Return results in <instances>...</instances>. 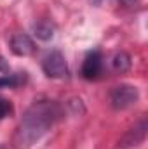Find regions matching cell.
I'll use <instances>...</instances> for the list:
<instances>
[{"instance_id": "9", "label": "cell", "mask_w": 148, "mask_h": 149, "mask_svg": "<svg viewBox=\"0 0 148 149\" xmlns=\"http://www.w3.org/2000/svg\"><path fill=\"white\" fill-rule=\"evenodd\" d=\"M113 68H115V71H118V73H125V71L131 68V57H129L125 52H118V54L113 57Z\"/></svg>"}, {"instance_id": "2", "label": "cell", "mask_w": 148, "mask_h": 149, "mask_svg": "<svg viewBox=\"0 0 148 149\" xmlns=\"http://www.w3.org/2000/svg\"><path fill=\"white\" fill-rule=\"evenodd\" d=\"M138 101H140V90L129 83H120L113 87L110 92V104L113 106V109L118 111L132 108Z\"/></svg>"}, {"instance_id": "5", "label": "cell", "mask_w": 148, "mask_h": 149, "mask_svg": "<svg viewBox=\"0 0 148 149\" xmlns=\"http://www.w3.org/2000/svg\"><path fill=\"white\" fill-rule=\"evenodd\" d=\"M147 130H148V123L147 118H143L134 128H131L120 141V148H132V146H140L145 137H147Z\"/></svg>"}, {"instance_id": "3", "label": "cell", "mask_w": 148, "mask_h": 149, "mask_svg": "<svg viewBox=\"0 0 148 149\" xmlns=\"http://www.w3.org/2000/svg\"><path fill=\"white\" fill-rule=\"evenodd\" d=\"M42 70L49 78L56 80L68 78V64L59 50H51L49 54H45V57L42 59Z\"/></svg>"}, {"instance_id": "10", "label": "cell", "mask_w": 148, "mask_h": 149, "mask_svg": "<svg viewBox=\"0 0 148 149\" xmlns=\"http://www.w3.org/2000/svg\"><path fill=\"white\" fill-rule=\"evenodd\" d=\"M11 113H12V106H11V102H9L7 99L0 97V120L5 118V116L11 114Z\"/></svg>"}, {"instance_id": "6", "label": "cell", "mask_w": 148, "mask_h": 149, "mask_svg": "<svg viewBox=\"0 0 148 149\" xmlns=\"http://www.w3.org/2000/svg\"><path fill=\"white\" fill-rule=\"evenodd\" d=\"M11 50L19 57H26L35 52V43L26 33H16L11 37Z\"/></svg>"}, {"instance_id": "7", "label": "cell", "mask_w": 148, "mask_h": 149, "mask_svg": "<svg viewBox=\"0 0 148 149\" xmlns=\"http://www.w3.org/2000/svg\"><path fill=\"white\" fill-rule=\"evenodd\" d=\"M33 33H35V37L38 40L47 42V40H51L54 37V26H52L51 21H38L37 24L33 26Z\"/></svg>"}, {"instance_id": "4", "label": "cell", "mask_w": 148, "mask_h": 149, "mask_svg": "<svg viewBox=\"0 0 148 149\" xmlns=\"http://www.w3.org/2000/svg\"><path fill=\"white\" fill-rule=\"evenodd\" d=\"M103 70V56L99 50H92L85 56L82 64V76L85 80H96Z\"/></svg>"}, {"instance_id": "1", "label": "cell", "mask_w": 148, "mask_h": 149, "mask_svg": "<svg viewBox=\"0 0 148 149\" xmlns=\"http://www.w3.org/2000/svg\"><path fill=\"white\" fill-rule=\"evenodd\" d=\"M63 106L56 101L33 102L23 114V120L14 137V146L18 149L32 148L63 118Z\"/></svg>"}, {"instance_id": "11", "label": "cell", "mask_w": 148, "mask_h": 149, "mask_svg": "<svg viewBox=\"0 0 148 149\" xmlns=\"http://www.w3.org/2000/svg\"><path fill=\"white\" fill-rule=\"evenodd\" d=\"M5 71H9V64L4 57H0V73H5Z\"/></svg>"}, {"instance_id": "13", "label": "cell", "mask_w": 148, "mask_h": 149, "mask_svg": "<svg viewBox=\"0 0 148 149\" xmlns=\"http://www.w3.org/2000/svg\"><path fill=\"white\" fill-rule=\"evenodd\" d=\"M124 2H134V0H124Z\"/></svg>"}, {"instance_id": "12", "label": "cell", "mask_w": 148, "mask_h": 149, "mask_svg": "<svg viewBox=\"0 0 148 149\" xmlns=\"http://www.w3.org/2000/svg\"><path fill=\"white\" fill-rule=\"evenodd\" d=\"M92 2H94V3H101L103 0H92Z\"/></svg>"}, {"instance_id": "8", "label": "cell", "mask_w": 148, "mask_h": 149, "mask_svg": "<svg viewBox=\"0 0 148 149\" xmlns=\"http://www.w3.org/2000/svg\"><path fill=\"white\" fill-rule=\"evenodd\" d=\"M25 81H26V73L4 74L0 76V88H16Z\"/></svg>"}]
</instances>
